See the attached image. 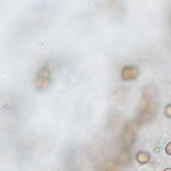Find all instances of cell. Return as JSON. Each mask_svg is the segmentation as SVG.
Segmentation results:
<instances>
[{"instance_id": "obj_1", "label": "cell", "mask_w": 171, "mask_h": 171, "mask_svg": "<svg viewBox=\"0 0 171 171\" xmlns=\"http://www.w3.org/2000/svg\"><path fill=\"white\" fill-rule=\"evenodd\" d=\"M137 75V70L133 67H126L122 70V77L126 80L134 79L136 78Z\"/></svg>"}, {"instance_id": "obj_2", "label": "cell", "mask_w": 171, "mask_h": 171, "mask_svg": "<svg viewBox=\"0 0 171 171\" xmlns=\"http://www.w3.org/2000/svg\"><path fill=\"white\" fill-rule=\"evenodd\" d=\"M136 159L140 163L146 164L150 160V156L146 152H140L137 154Z\"/></svg>"}, {"instance_id": "obj_3", "label": "cell", "mask_w": 171, "mask_h": 171, "mask_svg": "<svg viewBox=\"0 0 171 171\" xmlns=\"http://www.w3.org/2000/svg\"><path fill=\"white\" fill-rule=\"evenodd\" d=\"M166 115L169 118H171V104H168L166 108Z\"/></svg>"}, {"instance_id": "obj_4", "label": "cell", "mask_w": 171, "mask_h": 171, "mask_svg": "<svg viewBox=\"0 0 171 171\" xmlns=\"http://www.w3.org/2000/svg\"><path fill=\"white\" fill-rule=\"evenodd\" d=\"M166 152L168 155L171 156V142L168 143L166 146Z\"/></svg>"}, {"instance_id": "obj_5", "label": "cell", "mask_w": 171, "mask_h": 171, "mask_svg": "<svg viewBox=\"0 0 171 171\" xmlns=\"http://www.w3.org/2000/svg\"><path fill=\"white\" fill-rule=\"evenodd\" d=\"M168 170H169V169H165V171H168ZM169 170H171V169H169Z\"/></svg>"}]
</instances>
